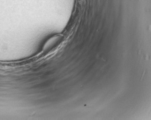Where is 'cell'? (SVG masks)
<instances>
[{
  "label": "cell",
  "mask_w": 151,
  "mask_h": 120,
  "mask_svg": "<svg viewBox=\"0 0 151 120\" xmlns=\"http://www.w3.org/2000/svg\"><path fill=\"white\" fill-rule=\"evenodd\" d=\"M62 35H57L49 38L45 44L43 46V51L48 53L58 46L63 41Z\"/></svg>",
  "instance_id": "cell-1"
}]
</instances>
